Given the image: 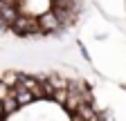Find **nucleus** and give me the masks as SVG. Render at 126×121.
I'll list each match as a JSON object with an SVG mask.
<instances>
[]
</instances>
